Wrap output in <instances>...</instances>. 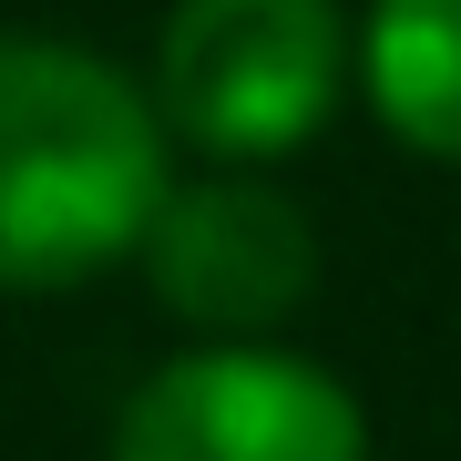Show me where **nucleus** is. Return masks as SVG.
I'll list each match as a JSON object with an SVG mask.
<instances>
[{"mask_svg": "<svg viewBox=\"0 0 461 461\" xmlns=\"http://www.w3.org/2000/svg\"><path fill=\"white\" fill-rule=\"evenodd\" d=\"M348 83L390 144L461 165V0H369V32H348Z\"/></svg>", "mask_w": 461, "mask_h": 461, "instance_id": "nucleus-5", "label": "nucleus"}, {"mask_svg": "<svg viewBox=\"0 0 461 461\" xmlns=\"http://www.w3.org/2000/svg\"><path fill=\"white\" fill-rule=\"evenodd\" d=\"M103 461H369V411L277 339H195L123 390Z\"/></svg>", "mask_w": 461, "mask_h": 461, "instance_id": "nucleus-3", "label": "nucleus"}, {"mask_svg": "<svg viewBox=\"0 0 461 461\" xmlns=\"http://www.w3.org/2000/svg\"><path fill=\"white\" fill-rule=\"evenodd\" d=\"M348 103L339 0H175L154 32V113L205 165H287Z\"/></svg>", "mask_w": 461, "mask_h": 461, "instance_id": "nucleus-2", "label": "nucleus"}, {"mask_svg": "<svg viewBox=\"0 0 461 461\" xmlns=\"http://www.w3.org/2000/svg\"><path fill=\"white\" fill-rule=\"evenodd\" d=\"M133 257H144L165 318H185L195 339H277L318 297V226L297 195L257 185V165L165 185Z\"/></svg>", "mask_w": 461, "mask_h": 461, "instance_id": "nucleus-4", "label": "nucleus"}, {"mask_svg": "<svg viewBox=\"0 0 461 461\" xmlns=\"http://www.w3.org/2000/svg\"><path fill=\"white\" fill-rule=\"evenodd\" d=\"M175 185L165 113L123 62L0 32V297H62L144 247Z\"/></svg>", "mask_w": 461, "mask_h": 461, "instance_id": "nucleus-1", "label": "nucleus"}]
</instances>
